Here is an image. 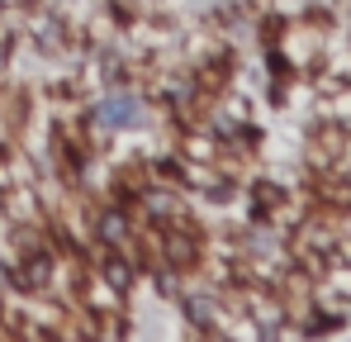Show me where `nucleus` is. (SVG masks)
Returning <instances> with one entry per match:
<instances>
[{
    "label": "nucleus",
    "instance_id": "3",
    "mask_svg": "<svg viewBox=\"0 0 351 342\" xmlns=\"http://www.w3.org/2000/svg\"><path fill=\"white\" fill-rule=\"evenodd\" d=\"M138 5H162V0H138Z\"/></svg>",
    "mask_w": 351,
    "mask_h": 342
},
{
    "label": "nucleus",
    "instance_id": "1",
    "mask_svg": "<svg viewBox=\"0 0 351 342\" xmlns=\"http://www.w3.org/2000/svg\"><path fill=\"white\" fill-rule=\"evenodd\" d=\"M34 0H0V14H24Z\"/></svg>",
    "mask_w": 351,
    "mask_h": 342
},
{
    "label": "nucleus",
    "instance_id": "2",
    "mask_svg": "<svg viewBox=\"0 0 351 342\" xmlns=\"http://www.w3.org/2000/svg\"><path fill=\"white\" fill-rule=\"evenodd\" d=\"M10 71H14V53H10V48H5V43H0V81H5V76H10Z\"/></svg>",
    "mask_w": 351,
    "mask_h": 342
},
{
    "label": "nucleus",
    "instance_id": "4",
    "mask_svg": "<svg viewBox=\"0 0 351 342\" xmlns=\"http://www.w3.org/2000/svg\"><path fill=\"white\" fill-rule=\"evenodd\" d=\"M0 314H5V295H0Z\"/></svg>",
    "mask_w": 351,
    "mask_h": 342
}]
</instances>
